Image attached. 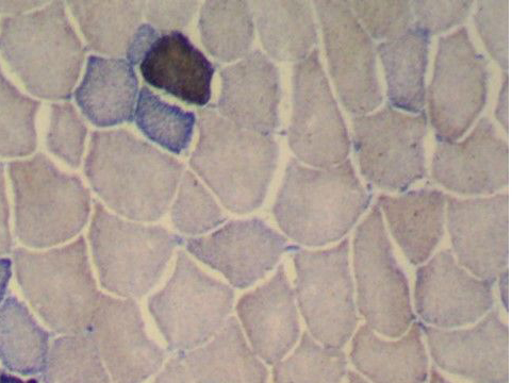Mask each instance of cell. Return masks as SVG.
<instances>
[{
	"instance_id": "obj_1",
	"label": "cell",
	"mask_w": 512,
	"mask_h": 383,
	"mask_svg": "<svg viewBox=\"0 0 512 383\" xmlns=\"http://www.w3.org/2000/svg\"><path fill=\"white\" fill-rule=\"evenodd\" d=\"M184 173L177 159L125 129L92 133L85 174L99 198L124 219L160 220Z\"/></svg>"
},
{
	"instance_id": "obj_2",
	"label": "cell",
	"mask_w": 512,
	"mask_h": 383,
	"mask_svg": "<svg viewBox=\"0 0 512 383\" xmlns=\"http://www.w3.org/2000/svg\"><path fill=\"white\" fill-rule=\"evenodd\" d=\"M371 199L351 160L319 169L291 159L273 213L288 238L320 247L348 235Z\"/></svg>"
},
{
	"instance_id": "obj_3",
	"label": "cell",
	"mask_w": 512,
	"mask_h": 383,
	"mask_svg": "<svg viewBox=\"0 0 512 383\" xmlns=\"http://www.w3.org/2000/svg\"><path fill=\"white\" fill-rule=\"evenodd\" d=\"M197 123L200 137L190 158L193 171L227 210L238 214L257 210L277 168L276 140L231 123L216 107L198 112Z\"/></svg>"
},
{
	"instance_id": "obj_4",
	"label": "cell",
	"mask_w": 512,
	"mask_h": 383,
	"mask_svg": "<svg viewBox=\"0 0 512 383\" xmlns=\"http://www.w3.org/2000/svg\"><path fill=\"white\" fill-rule=\"evenodd\" d=\"M0 53L26 89L46 101L70 99L86 48L62 2L0 21Z\"/></svg>"
},
{
	"instance_id": "obj_5",
	"label": "cell",
	"mask_w": 512,
	"mask_h": 383,
	"mask_svg": "<svg viewBox=\"0 0 512 383\" xmlns=\"http://www.w3.org/2000/svg\"><path fill=\"white\" fill-rule=\"evenodd\" d=\"M13 258L27 302L49 328L63 336L89 330L102 293L84 237L44 252L16 248Z\"/></svg>"
},
{
	"instance_id": "obj_6",
	"label": "cell",
	"mask_w": 512,
	"mask_h": 383,
	"mask_svg": "<svg viewBox=\"0 0 512 383\" xmlns=\"http://www.w3.org/2000/svg\"><path fill=\"white\" fill-rule=\"evenodd\" d=\"M14 228L22 244L55 247L74 239L91 213V194L81 179L61 171L45 154L9 163Z\"/></svg>"
},
{
	"instance_id": "obj_7",
	"label": "cell",
	"mask_w": 512,
	"mask_h": 383,
	"mask_svg": "<svg viewBox=\"0 0 512 383\" xmlns=\"http://www.w3.org/2000/svg\"><path fill=\"white\" fill-rule=\"evenodd\" d=\"M89 240L102 287L132 299L146 295L157 285L181 243L160 225L124 219L98 202Z\"/></svg>"
},
{
	"instance_id": "obj_8",
	"label": "cell",
	"mask_w": 512,
	"mask_h": 383,
	"mask_svg": "<svg viewBox=\"0 0 512 383\" xmlns=\"http://www.w3.org/2000/svg\"><path fill=\"white\" fill-rule=\"evenodd\" d=\"M234 303L233 289L206 274L180 251L173 275L148 299V310L170 351L181 355L216 336L229 319Z\"/></svg>"
},
{
	"instance_id": "obj_9",
	"label": "cell",
	"mask_w": 512,
	"mask_h": 383,
	"mask_svg": "<svg viewBox=\"0 0 512 383\" xmlns=\"http://www.w3.org/2000/svg\"><path fill=\"white\" fill-rule=\"evenodd\" d=\"M295 298L309 335L321 345L341 349L358 324L350 241L319 251L296 249Z\"/></svg>"
},
{
	"instance_id": "obj_10",
	"label": "cell",
	"mask_w": 512,
	"mask_h": 383,
	"mask_svg": "<svg viewBox=\"0 0 512 383\" xmlns=\"http://www.w3.org/2000/svg\"><path fill=\"white\" fill-rule=\"evenodd\" d=\"M357 303L366 325L398 339L414 324L408 280L396 261L384 216L375 205L354 237Z\"/></svg>"
},
{
	"instance_id": "obj_11",
	"label": "cell",
	"mask_w": 512,
	"mask_h": 383,
	"mask_svg": "<svg viewBox=\"0 0 512 383\" xmlns=\"http://www.w3.org/2000/svg\"><path fill=\"white\" fill-rule=\"evenodd\" d=\"M354 148L363 177L374 186L406 192L426 176L425 112L411 114L389 104L353 121Z\"/></svg>"
},
{
	"instance_id": "obj_12",
	"label": "cell",
	"mask_w": 512,
	"mask_h": 383,
	"mask_svg": "<svg viewBox=\"0 0 512 383\" xmlns=\"http://www.w3.org/2000/svg\"><path fill=\"white\" fill-rule=\"evenodd\" d=\"M489 72L466 27L440 38L428 91L429 113L437 141L455 142L484 110Z\"/></svg>"
},
{
	"instance_id": "obj_13",
	"label": "cell",
	"mask_w": 512,
	"mask_h": 383,
	"mask_svg": "<svg viewBox=\"0 0 512 383\" xmlns=\"http://www.w3.org/2000/svg\"><path fill=\"white\" fill-rule=\"evenodd\" d=\"M288 142L297 160L312 168H332L348 160L349 131L323 69L319 49L294 66Z\"/></svg>"
},
{
	"instance_id": "obj_14",
	"label": "cell",
	"mask_w": 512,
	"mask_h": 383,
	"mask_svg": "<svg viewBox=\"0 0 512 383\" xmlns=\"http://www.w3.org/2000/svg\"><path fill=\"white\" fill-rule=\"evenodd\" d=\"M330 74L341 102L363 115L383 103L372 38L345 2L317 0Z\"/></svg>"
},
{
	"instance_id": "obj_15",
	"label": "cell",
	"mask_w": 512,
	"mask_h": 383,
	"mask_svg": "<svg viewBox=\"0 0 512 383\" xmlns=\"http://www.w3.org/2000/svg\"><path fill=\"white\" fill-rule=\"evenodd\" d=\"M447 223L457 262L477 278L494 282L509 269V194L447 196Z\"/></svg>"
},
{
	"instance_id": "obj_16",
	"label": "cell",
	"mask_w": 512,
	"mask_h": 383,
	"mask_svg": "<svg viewBox=\"0 0 512 383\" xmlns=\"http://www.w3.org/2000/svg\"><path fill=\"white\" fill-rule=\"evenodd\" d=\"M187 252L244 290L266 277L288 251V240L261 219L231 221L186 241Z\"/></svg>"
},
{
	"instance_id": "obj_17",
	"label": "cell",
	"mask_w": 512,
	"mask_h": 383,
	"mask_svg": "<svg viewBox=\"0 0 512 383\" xmlns=\"http://www.w3.org/2000/svg\"><path fill=\"white\" fill-rule=\"evenodd\" d=\"M89 331L113 383H144L167 358L148 337L135 299L102 294Z\"/></svg>"
},
{
	"instance_id": "obj_18",
	"label": "cell",
	"mask_w": 512,
	"mask_h": 383,
	"mask_svg": "<svg viewBox=\"0 0 512 383\" xmlns=\"http://www.w3.org/2000/svg\"><path fill=\"white\" fill-rule=\"evenodd\" d=\"M493 283L472 275L445 249L417 271L415 304L424 323L439 329L474 324L494 306Z\"/></svg>"
},
{
	"instance_id": "obj_19",
	"label": "cell",
	"mask_w": 512,
	"mask_h": 383,
	"mask_svg": "<svg viewBox=\"0 0 512 383\" xmlns=\"http://www.w3.org/2000/svg\"><path fill=\"white\" fill-rule=\"evenodd\" d=\"M429 352L445 372L474 383H508L510 332L497 309L468 329L422 326Z\"/></svg>"
},
{
	"instance_id": "obj_20",
	"label": "cell",
	"mask_w": 512,
	"mask_h": 383,
	"mask_svg": "<svg viewBox=\"0 0 512 383\" xmlns=\"http://www.w3.org/2000/svg\"><path fill=\"white\" fill-rule=\"evenodd\" d=\"M507 141L488 118L478 121L460 142L438 141L432 176L440 186L462 195H494L509 185Z\"/></svg>"
},
{
	"instance_id": "obj_21",
	"label": "cell",
	"mask_w": 512,
	"mask_h": 383,
	"mask_svg": "<svg viewBox=\"0 0 512 383\" xmlns=\"http://www.w3.org/2000/svg\"><path fill=\"white\" fill-rule=\"evenodd\" d=\"M237 313L246 340L270 365L285 359L299 340V311L284 265L269 281L240 298Z\"/></svg>"
},
{
	"instance_id": "obj_22",
	"label": "cell",
	"mask_w": 512,
	"mask_h": 383,
	"mask_svg": "<svg viewBox=\"0 0 512 383\" xmlns=\"http://www.w3.org/2000/svg\"><path fill=\"white\" fill-rule=\"evenodd\" d=\"M280 98L277 66L266 54L253 51L221 72L216 109L231 123L272 135L279 127Z\"/></svg>"
},
{
	"instance_id": "obj_23",
	"label": "cell",
	"mask_w": 512,
	"mask_h": 383,
	"mask_svg": "<svg viewBox=\"0 0 512 383\" xmlns=\"http://www.w3.org/2000/svg\"><path fill=\"white\" fill-rule=\"evenodd\" d=\"M139 65L147 85L189 105L209 104L216 65L183 31L160 32Z\"/></svg>"
},
{
	"instance_id": "obj_24",
	"label": "cell",
	"mask_w": 512,
	"mask_h": 383,
	"mask_svg": "<svg viewBox=\"0 0 512 383\" xmlns=\"http://www.w3.org/2000/svg\"><path fill=\"white\" fill-rule=\"evenodd\" d=\"M74 96L81 113L96 127L130 123L139 96L134 66L123 58L90 56Z\"/></svg>"
},
{
	"instance_id": "obj_25",
	"label": "cell",
	"mask_w": 512,
	"mask_h": 383,
	"mask_svg": "<svg viewBox=\"0 0 512 383\" xmlns=\"http://www.w3.org/2000/svg\"><path fill=\"white\" fill-rule=\"evenodd\" d=\"M377 206L412 264L431 259L444 235L447 195L436 189H419L398 196L381 195Z\"/></svg>"
},
{
	"instance_id": "obj_26",
	"label": "cell",
	"mask_w": 512,
	"mask_h": 383,
	"mask_svg": "<svg viewBox=\"0 0 512 383\" xmlns=\"http://www.w3.org/2000/svg\"><path fill=\"white\" fill-rule=\"evenodd\" d=\"M422 325L414 323L398 341L377 336L367 325L355 333L351 360L374 383H425L428 358Z\"/></svg>"
},
{
	"instance_id": "obj_27",
	"label": "cell",
	"mask_w": 512,
	"mask_h": 383,
	"mask_svg": "<svg viewBox=\"0 0 512 383\" xmlns=\"http://www.w3.org/2000/svg\"><path fill=\"white\" fill-rule=\"evenodd\" d=\"M194 383H268L269 371L230 316L206 344L181 354Z\"/></svg>"
},
{
	"instance_id": "obj_28",
	"label": "cell",
	"mask_w": 512,
	"mask_h": 383,
	"mask_svg": "<svg viewBox=\"0 0 512 383\" xmlns=\"http://www.w3.org/2000/svg\"><path fill=\"white\" fill-rule=\"evenodd\" d=\"M254 22L267 56L301 62L318 43L312 6L305 0H257L251 3Z\"/></svg>"
},
{
	"instance_id": "obj_29",
	"label": "cell",
	"mask_w": 512,
	"mask_h": 383,
	"mask_svg": "<svg viewBox=\"0 0 512 383\" xmlns=\"http://www.w3.org/2000/svg\"><path fill=\"white\" fill-rule=\"evenodd\" d=\"M429 46L431 35L416 23L404 35L377 46L386 72L389 105L394 109L424 112Z\"/></svg>"
},
{
	"instance_id": "obj_30",
	"label": "cell",
	"mask_w": 512,
	"mask_h": 383,
	"mask_svg": "<svg viewBox=\"0 0 512 383\" xmlns=\"http://www.w3.org/2000/svg\"><path fill=\"white\" fill-rule=\"evenodd\" d=\"M68 6L90 49L110 58L126 56L144 16V2L137 0H76Z\"/></svg>"
},
{
	"instance_id": "obj_31",
	"label": "cell",
	"mask_w": 512,
	"mask_h": 383,
	"mask_svg": "<svg viewBox=\"0 0 512 383\" xmlns=\"http://www.w3.org/2000/svg\"><path fill=\"white\" fill-rule=\"evenodd\" d=\"M51 333L45 330L18 297L9 296L0 306V361L12 373L43 374Z\"/></svg>"
},
{
	"instance_id": "obj_32",
	"label": "cell",
	"mask_w": 512,
	"mask_h": 383,
	"mask_svg": "<svg viewBox=\"0 0 512 383\" xmlns=\"http://www.w3.org/2000/svg\"><path fill=\"white\" fill-rule=\"evenodd\" d=\"M201 39L207 52L222 62H236L251 53L255 22L251 3L211 0L200 11Z\"/></svg>"
},
{
	"instance_id": "obj_33",
	"label": "cell",
	"mask_w": 512,
	"mask_h": 383,
	"mask_svg": "<svg viewBox=\"0 0 512 383\" xmlns=\"http://www.w3.org/2000/svg\"><path fill=\"white\" fill-rule=\"evenodd\" d=\"M134 119L148 140L175 155L187 151L197 122L193 112L163 101L148 87L139 92Z\"/></svg>"
},
{
	"instance_id": "obj_34",
	"label": "cell",
	"mask_w": 512,
	"mask_h": 383,
	"mask_svg": "<svg viewBox=\"0 0 512 383\" xmlns=\"http://www.w3.org/2000/svg\"><path fill=\"white\" fill-rule=\"evenodd\" d=\"M42 379L43 383H113L89 330L53 342Z\"/></svg>"
},
{
	"instance_id": "obj_35",
	"label": "cell",
	"mask_w": 512,
	"mask_h": 383,
	"mask_svg": "<svg viewBox=\"0 0 512 383\" xmlns=\"http://www.w3.org/2000/svg\"><path fill=\"white\" fill-rule=\"evenodd\" d=\"M40 107L13 85L0 65V157L23 158L36 151Z\"/></svg>"
},
{
	"instance_id": "obj_36",
	"label": "cell",
	"mask_w": 512,
	"mask_h": 383,
	"mask_svg": "<svg viewBox=\"0 0 512 383\" xmlns=\"http://www.w3.org/2000/svg\"><path fill=\"white\" fill-rule=\"evenodd\" d=\"M346 369L341 349L325 347L305 332L292 355L275 364L273 383H341Z\"/></svg>"
},
{
	"instance_id": "obj_37",
	"label": "cell",
	"mask_w": 512,
	"mask_h": 383,
	"mask_svg": "<svg viewBox=\"0 0 512 383\" xmlns=\"http://www.w3.org/2000/svg\"><path fill=\"white\" fill-rule=\"evenodd\" d=\"M171 215L175 228L191 238L208 235L226 221L217 199L190 171L180 180Z\"/></svg>"
},
{
	"instance_id": "obj_38",
	"label": "cell",
	"mask_w": 512,
	"mask_h": 383,
	"mask_svg": "<svg viewBox=\"0 0 512 383\" xmlns=\"http://www.w3.org/2000/svg\"><path fill=\"white\" fill-rule=\"evenodd\" d=\"M88 128L76 108L69 102L54 103L46 133L49 153L71 168H79L85 154Z\"/></svg>"
},
{
	"instance_id": "obj_39",
	"label": "cell",
	"mask_w": 512,
	"mask_h": 383,
	"mask_svg": "<svg viewBox=\"0 0 512 383\" xmlns=\"http://www.w3.org/2000/svg\"><path fill=\"white\" fill-rule=\"evenodd\" d=\"M360 24L375 40L398 38L415 25V15L410 2H345Z\"/></svg>"
},
{
	"instance_id": "obj_40",
	"label": "cell",
	"mask_w": 512,
	"mask_h": 383,
	"mask_svg": "<svg viewBox=\"0 0 512 383\" xmlns=\"http://www.w3.org/2000/svg\"><path fill=\"white\" fill-rule=\"evenodd\" d=\"M474 22L492 58L505 71L510 60V2L482 0L477 3Z\"/></svg>"
},
{
	"instance_id": "obj_41",
	"label": "cell",
	"mask_w": 512,
	"mask_h": 383,
	"mask_svg": "<svg viewBox=\"0 0 512 383\" xmlns=\"http://www.w3.org/2000/svg\"><path fill=\"white\" fill-rule=\"evenodd\" d=\"M416 24L429 35L447 31L464 22L469 15L471 0H415L411 3Z\"/></svg>"
},
{
	"instance_id": "obj_42",
	"label": "cell",
	"mask_w": 512,
	"mask_h": 383,
	"mask_svg": "<svg viewBox=\"0 0 512 383\" xmlns=\"http://www.w3.org/2000/svg\"><path fill=\"white\" fill-rule=\"evenodd\" d=\"M198 9L196 2H144V16L161 32L180 31L193 20Z\"/></svg>"
},
{
	"instance_id": "obj_43",
	"label": "cell",
	"mask_w": 512,
	"mask_h": 383,
	"mask_svg": "<svg viewBox=\"0 0 512 383\" xmlns=\"http://www.w3.org/2000/svg\"><path fill=\"white\" fill-rule=\"evenodd\" d=\"M13 247L10 230V208L7 195L5 164L0 162V256L8 255Z\"/></svg>"
},
{
	"instance_id": "obj_44",
	"label": "cell",
	"mask_w": 512,
	"mask_h": 383,
	"mask_svg": "<svg viewBox=\"0 0 512 383\" xmlns=\"http://www.w3.org/2000/svg\"><path fill=\"white\" fill-rule=\"evenodd\" d=\"M160 32L150 24H142L129 45L125 56L126 60L132 66L139 64L148 49H150L160 35Z\"/></svg>"
},
{
	"instance_id": "obj_45",
	"label": "cell",
	"mask_w": 512,
	"mask_h": 383,
	"mask_svg": "<svg viewBox=\"0 0 512 383\" xmlns=\"http://www.w3.org/2000/svg\"><path fill=\"white\" fill-rule=\"evenodd\" d=\"M152 383H194L185 362L180 355H176L164 365Z\"/></svg>"
},
{
	"instance_id": "obj_46",
	"label": "cell",
	"mask_w": 512,
	"mask_h": 383,
	"mask_svg": "<svg viewBox=\"0 0 512 383\" xmlns=\"http://www.w3.org/2000/svg\"><path fill=\"white\" fill-rule=\"evenodd\" d=\"M46 4L37 0H0V14L22 15L42 8Z\"/></svg>"
},
{
	"instance_id": "obj_47",
	"label": "cell",
	"mask_w": 512,
	"mask_h": 383,
	"mask_svg": "<svg viewBox=\"0 0 512 383\" xmlns=\"http://www.w3.org/2000/svg\"><path fill=\"white\" fill-rule=\"evenodd\" d=\"M509 76L506 74L504 76L501 91L499 94L497 109H495V118L499 121V123L503 126L506 132H509V123H510V115H509Z\"/></svg>"
},
{
	"instance_id": "obj_48",
	"label": "cell",
	"mask_w": 512,
	"mask_h": 383,
	"mask_svg": "<svg viewBox=\"0 0 512 383\" xmlns=\"http://www.w3.org/2000/svg\"><path fill=\"white\" fill-rule=\"evenodd\" d=\"M11 277L12 261L8 258H0V305L5 301Z\"/></svg>"
},
{
	"instance_id": "obj_49",
	"label": "cell",
	"mask_w": 512,
	"mask_h": 383,
	"mask_svg": "<svg viewBox=\"0 0 512 383\" xmlns=\"http://www.w3.org/2000/svg\"><path fill=\"white\" fill-rule=\"evenodd\" d=\"M499 289L501 295V301L506 311H509V299H510V282H509V269L506 270L499 278Z\"/></svg>"
},
{
	"instance_id": "obj_50",
	"label": "cell",
	"mask_w": 512,
	"mask_h": 383,
	"mask_svg": "<svg viewBox=\"0 0 512 383\" xmlns=\"http://www.w3.org/2000/svg\"><path fill=\"white\" fill-rule=\"evenodd\" d=\"M0 383H39L38 379L23 380L5 371H0Z\"/></svg>"
},
{
	"instance_id": "obj_51",
	"label": "cell",
	"mask_w": 512,
	"mask_h": 383,
	"mask_svg": "<svg viewBox=\"0 0 512 383\" xmlns=\"http://www.w3.org/2000/svg\"><path fill=\"white\" fill-rule=\"evenodd\" d=\"M429 383H451L445 379L436 369L432 370L431 382Z\"/></svg>"
},
{
	"instance_id": "obj_52",
	"label": "cell",
	"mask_w": 512,
	"mask_h": 383,
	"mask_svg": "<svg viewBox=\"0 0 512 383\" xmlns=\"http://www.w3.org/2000/svg\"><path fill=\"white\" fill-rule=\"evenodd\" d=\"M349 383H369L366 379H363L360 375L351 372L349 374Z\"/></svg>"
}]
</instances>
